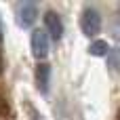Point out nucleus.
Wrapping results in <instances>:
<instances>
[{
  "instance_id": "nucleus-6",
  "label": "nucleus",
  "mask_w": 120,
  "mask_h": 120,
  "mask_svg": "<svg viewBox=\"0 0 120 120\" xmlns=\"http://www.w3.org/2000/svg\"><path fill=\"white\" fill-rule=\"evenodd\" d=\"M108 51H110V44L105 40H93L89 44V55H93V57H105Z\"/></svg>"
},
{
  "instance_id": "nucleus-10",
  "label": "nucleus",
  "mask_w": 120,
  "mask_h": 120,
  "mask_svg": "<svg viewBox=\"0 0 120 120\" xmlns=\"http://www.w3.org/2000/svg\"><path fill=\"white\" fill-rule=\"evenodd\" d=\"M2 72H4V59H2V51H0V76H2Z\"/></svg>"
},
{
  "instance_id": "nucleus-3",
  "label": "nucleus",
  "mask_w": 120,
  "mask_h": 120,
  "mask_svg": "<svg viewBox=\"0 0 120 120\" xmlns=\"http://www.w3.org/2000/svg\"><path fill=\"white\" fill-rule=\"evenodd\" d=\"M17 25H21L23 30L32 27L38 19V4L36 2H21L17 4Z\"/></svg>"
},
{
  "instance_id": "nucleus-9",
  "label": "nucleus",
  "mask_w": 120,
  "mask_h": 120,
  "mask_svg": "<svg viewBox=\"0 0 120 120\" xmlns=\"http://www.w3.org/2000/svg\"><path fill=\"white\" fill-rule=\"evenodd\" d=\"M25 108L30 110V114H32L30 118H32V120H42V118H40V112H36V110L32 108V103H25Z\"/></svg>"
},
{
  "instance_id": "nucleus-4",
  "label": "nucleus",
  "mask_w": 120,
  "mask_h": 120,
  "mask_svg": "<svg viewBox=\"0 0 120 120\" xmlns=\"http://www.w3.org/2000/svg\"><path fill=\"white\" fill-rule=\"evenodd\" d=\"M44 32H46L49 40H55V42L61 40V36H63V21H61V17L55 11H46L44 13Z\"/></svg>"
},
{
  "instance_id": "nucleus-11",
  "label": "nucleus",
  "mask_w": 120,
  "mask_h": 120,
  "mask_svg": "<svg viewBox=\"0 0 120 120\" xmlns=\"http://www.w3.org/2000/svg\"><path fill=\"white\" fill-rule=\"evenodd\" d=\"M0 42H2V25H0Z\"/></svg>"
},
{
  "instance_id": "nucleus-5",
  "label": "nucleus",
  "mask_w": 120,
  "mask_h": 120,
  "mask_svg": "<svg viewBox=\"0 0 120 120\" xmlns=\"http://www.w3.org/2000/svg\"><path fill=\"white\" fill-rule=\"evenodd\" d=\"M34 84H36L38 93H42V95L49 93V86H51V63L40 61L34 68Z\"/></svg>"
},
{
  "instance_id": "nucleus-8",
  "label": "nucleus",
  "mask_w": 120,
  "mask_h": 120,
  "mask_svg": "<svg viewBox=\"0 0 120 120\" xmlns=\"http://www.w3.org/2000/svg\"><path fill=\"white\" fill-rule=\"evenodd\" d=\"M8 112H11L8 101H6V97L0 93V118H6V116H8Z\"/></svg>"
},
{
  "instance_id": "nucleus-2",
  "label": "nucleus",
  "mask_w": 120,
  "mask_h": 120,
  "mask_svg": "<svg viewBox=\"0 0 120 120\" xmlns=\"http://www.w3.org/2000/svg\"><path fill=\"white\" fill-rule=\"evenodd\" d=\"M80 30H82L84 36H91V38H95L101 32V15H99L97 8L86 6L80 13Z\"/></svg>"
},
{
  "instance_id": "nucleus-7",
  "label": "nucleus",
  "mask_w": 120,
  "mask_h": 120,
  "mask_svg": "<svg viewBox=\"0 0 120 120\" xmlns=\"http://www.w3.org/2000/svg\"><path fill=\"white\" fill-rule=\"evenodd\" d=\"M105 59H108V68H110L112 72H116V70H118V49H116V46H110Z\"/></svg>"
},
{
  "instance_id": "nucleus-1",
  "label": "nucleus",
  "mask_w": 120,
  "mask_h": 120,
  "mask_svg": "<svg viewBox=\"0 0 120 120\" xmlns=\"http://www.w3.org/2000/svg\"><path fill=\"white\" fill-rule=\"evenodd\" d=\"M30 49H32V57L36 61H44L49 57V51H51V40L46 36L44 30H32V36H30Z\"/></svg>"
}]
</instances>
